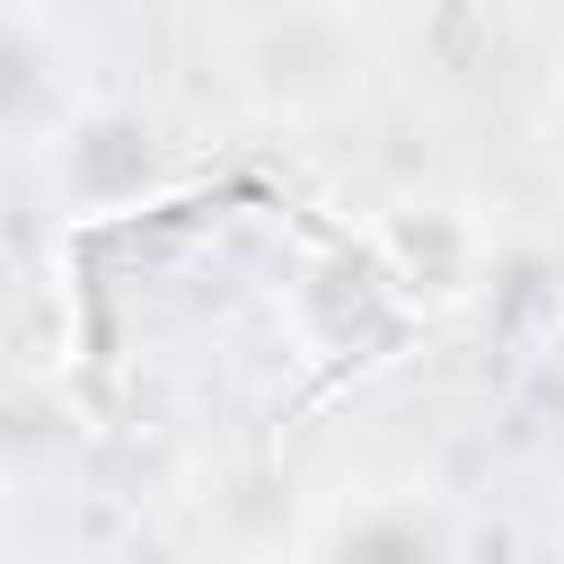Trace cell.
I'll use <instances>...</instances> for the list:
<instances>
[{
	"label": "cell",
	"instance_id": "6da1fadb",
	"mask_svg": "<svg viewBox=\"0 0 564 564\" xmlns=\"http://www.w3.org/2000/svg\"><path fill=\"white\" fill-rule=\"evenodd\" d=\"M229 88L282 132L344 123L379 88V35L352 0H264L229 26Z\"/></svg>",
	"mask_w": 564,
	"mask_h": 564
},
{
	"label": "cell",
	"instance_id": "7a4b0ae2",
	"mask_svg": "<svg viewBox=\"0 0 564 564\" xmlns=\"http://www.w3.org/2000/svg\"><path fill=\"white\" fill-rule=\"evenodd\" d=\"M361 256L379 264V282L397 291L405 317H458L494 291V220L467 194L441 185H405L361 220Z\"/></svg>",
	"mask_w": 564,
	"mask_h": 564
},
{
	"label": "cell",
	"instance_id": "3957f363",
	"mask_svg": "<svg viewBox=\"0 0 564 564\" xmlns=\"http://www.w3.org/2000/svg\"><path fill=\"white\" fill-rule=\"evenodd\" d=\"M35 167L70 220H115V212H141L167 194V132L123 97H79L35 141Z\"/></svg>",
	"mask_w": 564,
	"mask_h": 564
},
{
	"label": "cell",
	"instance_id": "277c9868",
	"mask_svg": "<svg viewBox=\"0 0 564 564\" xmlns=\"http://www.w3.org/2000/svg\"><path fill=\"white\" fill-rule=\"evenodd\" d=\"M308 546H317V555H458V546H467V520H458L441 494L379 485V494L335 502V511L308 529Z\"/></svg>",
	"mask_w": 564,
	"mask_h": 564
},
{
	"label": "cell",
	"instance_id": "5b68a950",
	"mask_svg": "<svg viewBox=\"0 0 564 564\" xmlns=\"http://www.w3.org/2000/svg\"><path fill=\"white\" fill-rule=\"evenodd\" d=\"M546 150H555V167H564V88H555V115H546Z\"/></svg>",
	"mask_w": 564,
	"mask_h": 564
}]
</instances>
